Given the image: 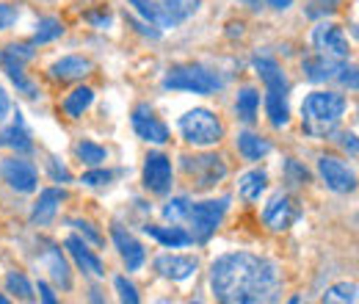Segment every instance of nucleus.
I'll return each mask as SVG.
<instances>
[{
  "mask_svg": "<svg viewBox=\"0 0 359 304\" xmlns=\"http://www.w3.org/2000/svg\"><path fill=\"white\" fill-rule=\"evenodd\" d=\"M188 211H191V199L188 197H172L163 205V218L172 221V224H180L182 218H188Z\"/></svg>",
  "mask_w": 359,
  "mask_h": 304,
  "instance_id": "2f4dec72",
  "label": "nucleus"
},
{
  "mask_svg": "<svg viewBox=\"0 0 359 304\" xmlns=\"http://www.w3.org/2000/svg\"><path fill=\"white\" fill-rule=\"evenodd\" d=\"M34 61V47L31 44H3L0 47V67L6 72H17V70H25L28 64Z\"/></svg>",
  "mask_w": 359,
  "mask_h": 304,
  "instance_id": "4be33fe9",
  "label": "nucleus"
},
{
  "mask_svg": "<svg viewBox=\"0 0 359 304\" xmlns=\"http://www.w3.org/2000/svg\"><path fill=\"white\" fill-rule=\"evenodd\" d=\"M0 147H8L14 152H31L34 150V138H31V131L25 128V119L20 111L14 114L11 125L3 128V133H0Z\"/></svg>",
  "mask_w": 359,
  "mask_h": 304,
  "instance_id": "aec40b11",
  "label": "nucleus"
},
{
  "mask_svg": "<svg viewBox=\"0 0 359 304\" xmlns=\"http://www.w3.org/2000/svg\"><path fill=\"white\" fill-rule=\"evenodd\" d=\"M257 111H260V91L255 86H243L238 91V100H235V114L243 125H252L257 122Z\"/></svg>",
  "mask_w": 359,
  "mask_h": 304,
  "instance_id": "b1692460",
  "label": "nucleus"
},
{
  "mask_svg": "<svg viewBox=\"0 0 359 304\" xmlns=\"http://www.w3.org/2000/svg\"><path fill=\"white\" fill-rule=\"evenodd\" d=\"M318 174L326 183V188H332L334 194H351L357 188V177L354 172L334 155H320L318 158Z\"/></svg>",
  "mask_w": 359,
  "mask_h": 304,
  "instance_id": "f8f14e48",
  "label": "nucleus"
},
{
  "mask_svg": "<svg viewBox=\"0 0 359 304\" xmlns=\"http://www.w3.org/2000/svg\"><path fill=\"white\" fill-rule=\"evenodd\" d=\"M180 166L188 180H194V188H199V191L213 188L216 183H222L226 177V164L219 155H182Z\"/></svg>",
  "mask_w": 359,
  "mask_h": 304,
  "instance_id": "6e6552de",
  "label": "nucleus"
},
{
  "mask_svg": "<svg viewBox=\"0 0 359 304\" xmlns=\"http://www.w3.org/2000/svg\"><path fill=\"white\" fill-rule=\"evenodd\" d=\"M114 180V172H108V169H91L81 177V183L83 185H89V188H100V185H108Z\"/></svg>",
  "mask_w": 359,
  "mask_h": 304,
  "instance_id": "e433bc0d",
  "label": "nucleus"
},
{
  "mask_svg": "<svg viewBox=\"0 0 359 304\" xmlns=\"http://www.w3.org/2000/svg\"><path fill=\"white\" fill-rule=\"evenodd\" d=\"M252 67L255 72L263 78L266 84V114H269V122L271 128H285L290 122V105H287V78L282 72V67L269 58V55H255L252 58Z\"/></svg>",
  "mask_w": 359,
  "mask_h": 304,
  "instance_id": "7ed1b4c3",
  "label": "nucleus"
},
{
  "mask_svg": "<svg viewBox=\"0 0 359 304\" xmlns=\"http://www.w3.org/2000/svg\"><path fill=\"white\" fill-rule=\"evenodd\" d=\"M67 199V194L64 191H58V188H45L42 194H39V199H36V205H34V211H31V221L34 224H39V227H45L50 224L55 213H58V205Z\"/></svg>",
  "mask_w": 359,
  "mask_h": 304,
  "instance_id": "412c9836",
  "label": "nucleus"
},
{
  "mask_svg": "<svg viewBox=\"0 0 359 304\" xmlns=\"http://www.w3.org/2000/svg\"><path fill=\"white\" fill-rule=\"evenodd\" d=\"M75 152H78V158H81L83 164H89V166H100L102 161H108L105 147H100V144H94V141H81V144L75 147Z\"/></svg>",
  "mask_w": 359,
  "mask_h": 304,
  "instance_id": "7c9ffc66",
  "label": "nucleus"
},
{
  "mask_svg": "<svg viewBox=\"0 0 359 304\" xmlns=\"http://www.w3.org/2000/svg\"><path fill=\"white\" fill-rule=\"evenodd\" d=\"M348 108V100L340 94V91H310L302 103V125H304V133L313 136V138H326L332 136L337 122L343 119Z\"/></svg>",
  "mask_w": 359,
  "mask_h": 304,
  "instance_id": "f03ea898",
  "label": "nucleus"
},
{
  "mask_svg": "<svg viewBox=\"0 0 359 304\" xmlns=\"http://www.w3.org/2000/svg\"><path fill=\"white\" fill-rule=\"evenodd\" d=\"M61 37H64V25H61V20H55V17H42V20L36 22L34 44L55 42V39H61Z\"/></svg>",
  "mask_w": 359,
  "mask_h": 304,
  "instance_id": "c85d7f7f",
  "label": "nucleus"
},
{
  "mask_svg": "<svg viewBox=\"0 0 359 304\" xmlns=\"http://www.w3.org/2000/svg\"><path fill=\"white\" fill-rule=\"evenodd\" d=\"M199 6H202V0H158L155 3V25L161 31L177 28L199 11Z\"/></svg>",
  "mask_w": 359,
  "mask_h": 304,
  "instance_id": "2eb2a0df",
  "label": "nucleus"
},
{
  "mask_svg": "<svg viewBox=\"0 0 359 304\" xmlns=\"http://www.w3.org/2000/svg\"><path fill=\"white\" fill-rule=\"evenodd\" d=\"M64 246H67V252L72 255V260L78 263V268H81L83 274H89V277H94V279L105 277V265H102V260L86 246V241H81L78 235H69Z\"/></svg>",
  "mask_w": 359,
  "mask_h": 304,
  "instance_id": "6ab92c4d",
  "label": "nucleus"
},
{
  "mask_svg": "<svg viewBox=\"0 0 359 304\" xmlns=\"http://www.w3.org/2000/svg\"><path fill=\"white\" fill-rule=\"evenodd\" d=\"M8 302V299H6V296H3V293H0V304H6Z\"/></svg>",
  "mask_w": 359,
  "mask_h": 304,
  "instance_id": "09e8293b",
  "label": "nucleus"
},
{
  "mask_svg": "<svg viewBox=\"0 0 359 304\" xmlns=\"http://www.w3.org/2000/svg\"><path fill=\"white\" fill-rule=\"evenodd\" d=\"M304 75L307 81L313 84H329V81H337L340 86L357 91L359 81H357V70L348 67L346 61H337V58H326V55H310L304 58Z\"/></svg>",
  "mask_w": 359,
  "mask_h": 304,
  "instance_id": "423d86ee",
  "label": "nucleus"
},
{
  "mask_svg": "<svg viewBox=\"0 0 359 304\" xmlns=\"http://www.w3.org/2000/svg\"><path fill=\"white\" fill-rule=\"evenodd\" d=\"M86 20H89L94 28H111V22H114L111 11H105V8H100V11H89V14H86Z\"/></svg>",
  "mask_w": 359,
  "mask_h": 304,
  "instance_id": "37998d69",
  "label": "nucleus"
},
{
  "mask_svg": "<svg viewBox=\"0 0 359 304\" xmlns=\"http://www.w3.org/2000/svg\"><path fill=\"white\" fill-rule=\"evenodd\" d=\"M114 288H116L119 299L125 304H138V291H135V285L128 277H116V279H114Z\"/></svg>",
  "mask_w": 359,
  "mask_h": 304,
  "instance_id": "c9c22d12",
  "label": "nucleus"
},
{
  "mask_svg": "<svg viewBox=\"0 0 359 304\" xmlns=\"http://www.w3.org/2000/svg\"><path fill=\"white\" fill-rule=\"evenodd\" d=\"M91 103H94V88L78 86L75 91L67 94V100H64V114L72 117V119H78V117H83V111H89Z\"/></svg>",
  "mask_w": 359,
  "mask_h": 304,
  "instance_id": "cd10ccee",
  "label": "nucleus"
},
{
  "mask_svg": "<svg viewBox=\"0 0 359 304\" xmlns=\"http://www.w3.org/2000/svg\"><path fill=\"white\" fill-rule=\"evenodd\" d=\"M72 227H78V230H81V232L89 238L94 246H100V244H102V235L94 230V224H89V221H72Z\"/></svg>",
  "mask_w": 359,
  "mask_h": 304,
  "instance_id": "c03bdc74",
  "label": "nucleus"
},
{
  "mask_svg": "<svg viewBox=\"0 0 359 304\" xmlns=\"http://www.w3.org/2000/svg\"><path fill=\"white\" fill-rule=\"evenodd\" d=\"M337 8H340V0H307L304 14H307L310 20H323V17L334 14Z\"/></svg>",
  "mask_w": 359,
  "mask_h": 304,
  "instance_id": "f704fd0d",
  "label": "nucleus"
},
{
  "mask_svg": "<svg viewBox=\"0 0 359 304\" xmlns=\"http://www.w3.org/2000/svg\"><path fill=\"white\" fill-rule=\"evenodd\" d=\"M94 64L83 55H64L58 58L53 67H50V78L53 81H61V84H69V81H83L86 75H91Z\"/></svg>",
  "mask_w": 359,
  "mask_h": 304,
  "instance_id": "a211bd4d",
  "label": "nucleus"
},
{
  "mask_svg": "<svg viewBox=\"0 0 359 304\" xmlns=\"http://www.w3.org/2000/svg\"><path fill=\"white\" fill-rule=\"evenodd\" d=\"M313 47L318 55L337 58V61H348V55H351V44L346 39L343 28L334 25V22H318V25H315Z\"/></svg>",
  "mask_w": 359,
  "mask_h": 304,
  "instance_id": "1a4fd4ad",
  "label": "nucleus"
},
{
  "mask_svg": "<svg viewBox=\"0 0 359 304\" xmlns=\"http://www.w3.org/2000/svg\"><path fill=\"white\" fill-rule=\"evenodd\" d=\"M0 177L8 188H14L17 194H34L36 185H39V174L36 166L31 161H22V158H6L0 164Z\"/></svg>",
  "mask_w": 359,
  "mask_h": 304,
  "instance_id": "9d476101",
  "label": "nucleus"
},
{
  "mask_svg": "<svg viewBox=\"0 0 359 304\" xmlns=\"http://www.w3.org/2000/svg\"><path fill=\"white\" fill-rule=\"evenodd\" d=\"M199 260L196 258H188V255H161L155 260V271L172 282H185L196 274Z\"/></svg>",
  "mask_w": 359,
  "mask_h": 304,
  "instance_id": "f3484780",
  "label": "nucleus"
},
{
  "mask_svg": "<svg viewBox=\"0 0 359 304\" xmlns=\"http://www.w3.org/2000/svg\"><path fill=\"white\" fill-rule=\"evenodd\" d=\"M340 147L351 152V158H357V136L354 133H343L340 136Z\"/></svg>",
  "mask_w": 359,
  "mask_h": 304,
  "instance_id": "a18cd8bd",
  "label": "nucleus"
},
{
  "mask_svg": "<svg viewBox=\"0 0 359 304\" xmlns=\"http://www.w3.org/2000/svg\"><path fill=\"white\" fill-rule=\"evenodd\" d=\"M8 111H11V100H8V94H6V88L0 86V122L8 117Z\"/></svg>",
  "mask_w": 359,
  "mask_h": 304,
  "instance_id": "49530a36",
  "label": "nucleus"
},
{
  "mask_svg": "<svg viewBox=\"0 0 359 304\" xmlns=\"http://www.w3.org/2000/svg\"><path fill=\"white\" fill-rule=\"evenodd\" d=\"M6 288H8V293H14V296L22 299V302H34V299H36L34 285H31V282L25 279V274H20V271L6 274Z\"/></svg>",
  "mask_w": 359,
  "mask_h": 304,
  "instance_id": "c756f323",
  "label": "nucleus"
},
{
  "mask_svg": "<svg viewBox=\"0 0 359 304\" xmlns=\"http://www.w3.org/2000/svg\"><path fill=\"white\" fill-rule=\"evenodd\" d=\"M133 131L141 141H149V144H166L169 141V128L155 117L149 103H138L133 108Z\"/></svg>",
  "mask_w": 359,
  "mask_h": 304,
  "instance_id": "4468645a",
  "label": "nucleus"
},
{
  "mask_svg": "<svg viewBox=\"0 0 359 304\" xmlns=\"http://www.w3.org/2000/svg\"><path fill=\"white\" fill-rule=\"evenodd\" d=\"M279 268L255 252H226L210 263V291L226 304L273 302L279 293Z\"/></svg>",
  "mask_w": 359,
  "mask_h": 304,
  "instance_id": "f257e3e1",
  "label": "nucleus"
},
{
  "mask_svg": "<svg viewBox=\"0 0 359 304\" xmlns=\"http://www.w3.org/2000/svg\"><path fill=\"white\" fill-rule=\"evenodd\" d=\"M323 302L334 304V302H357V285L354 282H340V285H332L326 293H323Z\"/></svg>",
  "mask_w": 359,
  "mask_h": 304,
  "instance_id": "473e14b6",
  "label": "nucleus"
},
{
  "mask_svg": "<svg viewBox=\"0 0 359 304\" xmlns=\"http://www.w3.org/2000/svg\"><path fill=\"white\" fill-rule=\"evenodd\" d=\"M144 188L158 197L172 191V161L163 152H149L144 158Z\"/></svg>",
  "mask_w": 359,
  "mask_h": 304,
  "instance_id": "ddd939ff",
  "label": "nucleus"
},
{
  "mask_svg": "<svg viewBox=\"0 0 359 304\" xmlns=\"http://www.w3.org/2000/svg\"><path fill=\"white\" fill-rule=\"evenodd\" d=\"M47 169H50V177H53L55 183H69V180H72L69 169H67L58 158H50V161H47Z\"/></svg>",
  "mask_w": 359,
  "mask_h": 304,
  "instance_id": "ea45409f",
  "label": "nucleus"
},
{
  "mask_svg": "<svg viewBox=\"0 0 359 304\" xmlns=\"http://www.w3.org/2000/svg\"><path fill=\"white\" fill-rule=\"evenodd\" d=\"M36 288H39V296H42V302H45V304H55V302H58V299H55V293L50 291V285H47V282H39Z\"/></svg>",
  "mask_w": 359,
  "mask_h": 304,
  "instance_id": "de8ad7c7",
  "label": "nucleus"
},
{
  "mask_svg": "<svg viewBox=\"0 0 359 304\" xmlns=\"http://www.w3.org/2000/svg\"><path fill=\"white\" fill-rule=\"evenodd\" d=\"M111 238H114V246L119 249V258H122L125 265H128V271H138V268L144 265V260H147L144 246L135 241L125 227H119V224L111 227Z\"/></svg>",
  "mask_w": 359,
  "mask_h": 304,
  "instance_id": "dca6fc26",
  "label": "nucleus"
},
{
  "mask_svg": "<svg viewBox=\"0 0 359 304\" xmlns=\"http://www.w3.org/2000/svg\"><path fill=\"white\" fill-rule=\"evenodd\" d=\"M266 188H269V174L263 172V169L246 172L241 177V183H238V194H241L246 202H257Z\"/></svg>",
  "mask_w": 359,
  "mask_h": 304,
  "instance_id": "a878e982",
  "label": "nucleus"
},
{
  "mask_svg": "<svg viewBox=\"0 0 359 304\" xmlns=\"http://www.w3.org/2000/svg\"><path fill=\"white\" fill-rule=\"evenodd\" d=\"M128 3L133 6L138 14H141V20H144V22L155 25V3H152V0H128ZM155 28H158V25H155Z\"/></svg>",
  "mask_w": 359,
  "mask_h": 304,
  "instance_id": "4c0bfd02",
  "label": "nucleus"
},
{
  "mask_svg": "<svg viewBox=\"0 0 359 304\" xmlns=\"http://www.w3.org/2000/svg\"><path fill=\"white\" fill-rule=\"evenodd\" d=\"M226 208H229V197H222V199H208V202L191 205V211H188V221H191V241L208 244V241L216 235V230L222 227V218H224Z\"/></svg>",
  "mask_w": 359,
  "mask_h": 304,
  "instance_id": "0eeeda50",
  "label": "nucleus"
},
{
  "mask_svg": "<svg viewBox=\"0 0 359 304\" xmlns=\"http://www.w3.org/2000/svg\"><path fill=\"white\" fill-rule=\"evenodd\" d=\"M45 263H47L50 277L55 279V285H61L64 291H69V288H72V274H69V263L64 260L61 249L50 246V249H47V255H45Z\"/></svg>",
  "mask_w": 359,
  "mask_h": 304,
  "instance_id": "bb28decb",
  "label": "nucleus"
},
{
  "mask_svg": "<svg viewBox=\"0 0 359 304\" xmlns=\"http://www.w3.org/2000/svg\"><path fill=\"white\" fill-rule=\"evenodd\" d=\"M238 152L246 158V161H260V158H266L271 152V144L263 138V136H257V133H238Z\"/></svg>",
  "mask_w": 359,
  "mask_h": 304,
  "instance_id": "393cba45",
  "label": "nucleus"
},
{
  "mask_svg": "<svg viewBox=\"0 0 359 304\" xmlns=\"http://www.w3.org/2000/svg\"><path fill=\"white\" fill-rule=\"evenodd\" d=\"M302 218V208L290 194H276L271 197V202L263 208V221L269 224L273 232H285L290 230L296 221Z\"/></svg>",
  "mask_w": 359,
  "mask_h": 304,
  "instance_id": "9b49d317",
  "label": "nucleus"
},
{
  "mask_svg": "<svg viewBox=\"0 0 359 304\" xmlns=\"http://www.w3.org/2000/svg\"><path fill=\"white\" fill-rule=\"evenodd\" d=\"M285 183H290L293 188L307 185V183H310V172H307V166H302L299 161L287 158V161H285Z\"/></svg>",
  "mask_w": 359,
  "mask_h": 304,
  "instance_id": "72a5a7b5",
  "label": "nucleus"
},
{
  "mask_svg": "<svg viewBox=\"0 0 359 304\" xmlns=\"http://www.w3.org/2000/svg\"><path fill=\"white\" fill-rule=\"evenodd\" d=\"M17 17H20V11H17L14 6H8V3H0V31L11 28V25L17 22Z\"/></svg>",
  "mask_w": 359,
  "mask_h": 304,
  "instance_id": "a19ab883",
  "label": "nucleus"
},
{
  "mask_svg": "<svg viewBox=\"0 0 359 304\" xmlns=\"http://www.w3.org/2000/svg\"><path fill=\"white\" fill-rule=\"evenodd\" d=\"M224 86V81L210 72L208 67L199 64H182V67H172L163 78V88L169 91H194V94H213Z\"/></svg>",
  "mask_w": 359,
  "mask_h": 304,
  "instance_id": "39448f33",
  "label": "nucleus"
},
{
  "mask_svg": "<svg viewBox=\"0 0 359 304\" xmlns=\"http://www.w3.org/2000/svg\"><path fill=\"white\" fill-rule=\"evenodd\" d=\"M144 232L149 238H155L158 244L169 246V249H180V246H188L191 244V232H185L182 227L172 224V227H158V224H144Z\"/></svg>",
  "mask_w": 359,
  "mask_h": 304,
  "instance_id": "5701e85b",
  "label": "nucleus"
},
{
  "mask_svg": "<svg viewBox=\"0 0 359 304\" xmlns=\"http://www.w3.org/2000/svg\"><path fill=\"white\" fill-rule=\"evenodd\" d=\"M177 125L182 138L188 144H194V147H213V144H219L224 138L222 119L213 111H208V108H191V111H185L180 117Z\"/></svg>",
  "mask_w": 359,
  "mask_h": 304,
  "instance_id": "20e7f679",
  "label": "nucleus"
},
{
  "mask_svg": "<svg viewBox=\"0 0 359 304\" xmlns=\"http://www.w3.org/2000/svg\"><path fill=\"white\" fill-rule=\"evenodd\" d=\"M249 8H273V11H287L293 6V0H243Z\"/></svg>",
  "mask_w": 359,
  "mask_h": 304,
  "instance_id": "58836bf2",
  "label": "nucleus"
},
{
  "mask_svg": "<svg viewBox=\"0 0 359 304\" xmlns=\"http://www.w3.org/2000/svg\"><path fill=\"white\" fill-rule=\"evenodd\" d=\"M128 22L135 25V28H138V34H144V37H149V39H161V34H163L161 28H155V25H149V22H144V20H135L133 14L128 17Z\"/></svg>",
  "mask_w": 359,
  "mask_h": 304,
  "instance_id": "79ce46f5",
  "label": "nucleus"
}]
</instances>
